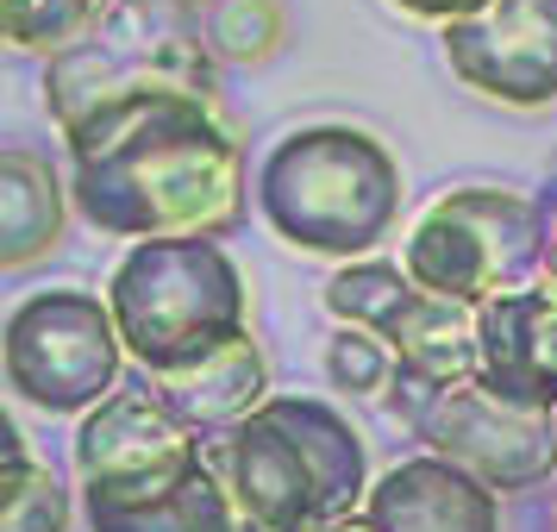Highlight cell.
<instances>
[{
    "mask_svg": "<svg viewBox=\"0 0 557 532\" xmlns=\"http://www.w3.org/2000/svg\"><path fill=\"white\" fill-rule=\"evenodd\" d=\"M326 313L338 326L376 332L395 351L401 376L413 382H470L476 376V307H457L426 295L388 257H363V263H338L326 282Z\"/></svg>",
    "mask_w": 557,
    "mask_h": 532,
    "instance_id": "cell-9",
    "label": "cell"
},
{
    "mask_svg": "<svg viewBox=\"0 0 557 532\" xmlns=\"http://www.w3.org/2000/svg\"><path fill=\"white\" fill-rule=\"evenodd\" d=\"M120 363L126 338L95 288H38L0 332L7 388L38 413H95L107 395H120Z\"/></svg>",
    "mask_w": 557,
    "mask_h": 532,
    "instance_id": "cell-7",
    "label": "cell"
},
{
    "mask_svg": "<svg viewBox=\"0 0 557 532\" xmlns=\"http://www.w3.org/2000/svg\"><path fill=\"white\" fill-rule=\"evenodd\" d=\"M88 532H251L207 451L132 482H82Z\"/></svg>",
    "mask_w": 557,
    "mask_h": 532,
    "instance_id": "cell-11",
    "label": "cell"
},
{
    "mask_svg": "<svg viewBox=\"0 0 557 532\" xmlns=\"http://www.w3.org/2000/svg\"><path fill=\"white\" fill-rule=\"evenodd\" d=\"M451 76L502 107L557 101V0H488L482 13L438 32Z\"/></svg>",
    "mask_w": 557,
    "mask_h": 532,
    "instance_id": "cell-10",
    "label": "cell"
},
{
    "mask_svg": "<svg viewBox=\"0 0 557 532\" xmlns=\"http://www.w3.org/2000/svg\"><path fill=\"white\" fill-rule=\"evenodd\" d=\"M70 145V201L107 238H226L245 220V145L213 101H145Z\"/></svg>",
    "mask_w": 557,
    "mask_h": 532,
    "instance_id": "cell-1",
    "label": "cell"
},
{
    "mask_svg": "<svg viewBox=\"0 0 557 532\" xmlns=\"http://www.w3.org/2000/svg\"><path fill=\"white\" fill-rule=\"evenodd\" d=\"M326 532H376V527H370V520H363V507H357V514H345V520H332Z\"/></svg>",
    "mask_w": 557,
    "mask_h": 532,
    "instance_id": "cell-24",
    "label": "cell"
},
{
    "mask_svg": "<svg viewBox=\"0 0 557 532\" xmlns=\"http://www.w3.org/2000/svg\"><path fill=\"white\" fill-rule=\"evenodd\" d=\"M163 13L120 7L95 38L45 63V107L63 138L88 132L95 120H113L145 101H213L220 107V57L207 51L201 32L157 26Z\"/></svg>",
    "mask_w": 557,
    "mask_h": 532,
    "instance_id": "cell-5",
    "label": "cell"
},
{
    "mask_svg": "<svg viewBox=\"0 0 557 532\" xmlns=\"http://www.w3.org/2000/svg\"><path fill=\"white\" fill-rule=\"evenodd\" d=\"M545 288L557 295V201L545 207Z\"/></svg>",
    "mask_w": 557,
    "mask_h": 532,
    "instance_id": "cell-22",
    "label": "cell"
},
{
    "mask_svg": "<svg viewBox=\"0 0 557 532\" xmlns=\"http://www.w3.org/2000/svg\"><path fill=\"white\" fill-rule=\"evenodd\" d=\"M407 201L401 157L376 132L320 120L282 132L257 163V213L282 245L307 257L363 263L382 238H395Z\"/></svg>",
    "mask_w": 557,
    "mask_h": 532,
    "instance_id": "cell-3",
    "label": "cell"
},
{
    "mask_svg": "<svg viewBox=\"0 0 557 532\" xmlns=\"http://www.w3.org/2000/svg\"><path fill=\"white\" fill-rule=\"evenodd\" d=\"M151 395L176 413L182 426H195L201 438H213V432L251 420L257 407L270 401V363L257 351V338H238V345H226L220 357H207L195 370L151 382Z\"/></svg>",
    "mask_w": 557,
    "mask_h": 532,
    "instance_id": "cell-15",
    "label": "cell"
},
{
    "mask_svg": "<svg viewBox=\"0 0 557 532\" xmlns=\"http://www.w3.org/2000/svg\"><path fill=\"white\" fill-rule=\"evenodd\" d=\"M126 0H0V38L13 51H45V63L63 51H76L82 38L120 13Z\"/></svg>",
    "mask_w": 557,
    "mask_h": 532,
    "instance_id": "cell-17",
    "label": "cell"
},
{
    "mask_svg": "<svg viewBox=\"0 0 557 532\" xmlns=\"http://www.w3.org/2000/svg\"><path fill=\"white\" fill-rule=\"evenodd\" d=\"M207 438L195 426H182L151 388H120L107 395L95 413H82L76 426V477L82 482H132L170 470L182 457H195Z\"/></svg>",
    "mask_w": 557,
    "mask_h": 532,
    "instance_id": "cell-14",
    "label": "cell"
},
{
    "mask_svg": "<svg viewBox=\"0 0 557 532\" xmlns=\"http://www.w3.org/2000/svg\"><path fill=\"white\" fill-rule=\"evenodd\" d=\"M7 438V514H0V532H70V488L51 477V463H38L26 451V432L0 426Z\"/></svg>",
    "mask_w": 557,
    "mask_h": 532,
    "instance_id": "cell-18",
    "label": "cell"
},
{
    "mask_svg": "<svg viewBox=\"0 0 557 532\" xmlns=\"http://www.w3.org/2000/svg\"><path fill=\"white\" fill-rule=\"evenodd\" d=\"M395 413L432 457L470 470L495 495H527V488L557 482V420L488 395L476 376L445 382V388L395 376Z\"/></svg>",
    "mask_w": 557,
    "mask_h": 532,
    "instance_id": "cell-8",
    "label": "cell"
},
{
    "mask_svg": "<svg viewBox=\"0 0 557 532\" xmlns=\"http://www.w3.org/2000/svg\"><path fill=\"white\" fill-rule=\"evenodd\" d=\"M126 7H145V13H207L213 0H126Z\"/></svg>",
    "mask_w": 557,
    "mask_h": 532,
    "instance_id": "cell-23",
    "label": "cell"
},
{
    "mask_svg": "<svg viewBox=\"0 0 557 532\" xmlns=\"http://www.w3.org/2000/svg\"><path fill=\"white\" fill-rule=\"evenodd\" d=\"M363 520L376 532H502V495L470 470L420 451L370 482Z\"/></svg>",
    "mask_w": 557,
    "mask_h": 532,
    "instance_id": "cell-13",
    "label": "cell"
},
{
    "mask_svg": "<svg viewBox=\"0 0 557 532\" xmlns=\"http://www.w3.org/2000/svg\"><path fill=\"white\" fill-rule=\"evenodd\" d=\"M401 270L426 295L457 307H488L545 282V207L520 188H445L407 226Z\"/></svg>",
    "mask_w": 557,
    "mask_h": 532,
    "instance_id": "cell-6",
    "label": "cell"
},
{
    "mask_svg": "<svg viewBox=\"0 0 557 532\" xmlns=\"http://www.w3.org/2000/svg\"><path fill=\"white\" fill-rule=\"evenodd\" d=\"M388 7H401L407 20H426V26H457V20H470V13H482L488 0H388Z\"/></svg>",
    "mask_w": 557,
    "mask_h": 532,
    "instance_id": "cell-21",
    "label": "cell"
},
{
    "mask_svg": "<svg viewBox=\"0 0 557 532\" xmlns=\"http://www.w3.org/2000/svg\"><path fill=\"white\" fill-rule=\"evenodd\" d=\"M545 532H557V514H552V520H545Z\"/></svg>",
    "mask_w": 557,
    "mask_h": 532,
    "instance_id": "cell-25",
    "label": "cell"
},
{
    "mask_svg": "<svg viewBox=\"0 0 557 532\" xmlns=\"http://www.w3.org/2000/svg\"><path fill=\"white\" fill-rule=\"evenodd\" d=\"M552 488H557V482H552ZM552 514H557V495H552Z\"/></svg>",
    "mask_w": 557,
    "mask_h": 532,
    "instance_id": "cell-26",
    "label": "cell"
},
{
    "mask_svg": "<svg viewBox=\"0 0 557 532\" xmlns=\"http://www.w3.org/2000/svg\"><path fill=\"white\" fill-rule=\"evenodd\" d=\"M201 38L213 57L232 63H263L282 38V7L276 0H213L201 13Z\"/></svg>",
    "mask_w": 557,
    "mask_h": 532,
    "instance_id": "cell-19",
    "label": "cell"
},
{
    "mask_svg": "<svg viewBox=\"0 0 557 532\" xmlns=\"http://www.w3.org/2000/svg\"><path fill=\"white\" fill-rule=\"evenodd\" d=\"M107 307L126 338V357L151 382L182 376L251 338V288L220 238L126 245L107 276Z\"/></svg>",
    "mask_w": 557,
    "mask_h": 532,
    "instance_id": "cell-4",
    "label": "cell"
},
{
    "mask_svg": "<svg viewBox=\"0 0 557 532\" xmlns=\"http://www.w3.org/2000/svg\"><path fill=\"white\" fill-rule=\"evenodd\" d=\"M70 188L57 182L45 157L26 145L0 151V270H26L38 257L63 245V220H70Z\"/></svg>",
    "mask_w": 557,
    "mask_h": 532,
    "instance_id": "cell-16",
    "label": "cell"
},
{
    "mask_svg": "<svg viewBox=\"0 0 557 532\" xmlns=\"http://www.w3.org/2000/svg\"><path fill=\"white\" fill-rule=\"evenodd\" d=\"M476 382L557 420V295L545 282L476 307Z\"/></svg>",
    "mask_w": 557,
    "mask_h": 532,
    "instance_id": "cell-12",
    "label": "cell"
},
{
    "mask_svg": "<svg viewBox=\"0 0 557 532\" xmlns=\"http://www.w3.org/2000/svg\"><path fill=\"white\" fill-rule=\"evenodd\" d=\"M320 363H326V382L338 388V395H351V401H370V395H382V388H395V376H401L395 351L382 345L376 332H357V326L332 332Z\"/></svg>",
    "mask_w": 557,
    "mask_h": 532,
    "instance_id": "cell-20",
    "label": "cell"
},
{
    "mask_svg": "<svg viewBox=\"0 0 557 532\" xmlns=\"http://www.w3.org/2000/svg\"><path fill=\"white\" fill-rule=\"evenodd\" d=\"M207 463L251 532H326L370 495L363 432L320 395H270L207 438Z\"/></svg>",
    "mask_w": 557,
    "mask_h": 532,
    "instance_id": "cell-2",
    "label": "cell"
}]
</instances>
